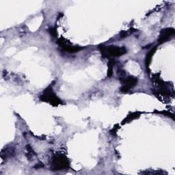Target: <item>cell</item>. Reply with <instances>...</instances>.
Wrapping results in <instances>:
<instances>
[{
  "mask_svg": "<svg viewBox=\"0 0 175 175\" xmlns=\"http://www.w3.org/2000/svg\"><path fill=\"white\" fill-rule=\"evenodd\" d=\"M152 83L154 84V89L152 93L158 99L162 102L169 101V98L174 97V91L173 88L170 87V84L164 81L158 75L152 76Z\"/></svg>",
  "mask_w": 175,
  "mask_h": 175,
  "instance_id": "1",
  "label": "cell"
},
{
  "mask_svg": "<svg viewBox=\"0 0 175 175\" xmlns=\"http://www.w3.org/2000/svg\"><path fill=\"white\" fill-rule=\"evenodd\" d=\"M99 50L101 53L103 58H118V57L122 56L127 53V51L125 47H118V46H104L100 45Z\"/></svg>",
  "mask_w": 175,
  "mask_h": 175,
  "instance_id": "2",
  "label": "cell"
},
{
  "mask_svg": "<svg viewBox=\"0 0 175 175\" xmlns=\"http://www.w3.org/2000/svg\"><path fill=\"white\" fill-rule=\"evenodd\" d=\"M39 99L43 102L49 103L55 107L63 105L62 100L53 92L52 85H49L46 89H44L43 93L39 97Z\"/></svg>",
  "mask_w": 175,
  "mask_h": 175,
  "instance_id": "3",
  "label": "cell"
},
{
  "mask_svg": "<svg viewBox=\"0 0 175 175\" xmlns=\"http://www.w3.org/2000/svg\"><path fill=\"white\" fill-rule=\"evenodd\" d=\"M70 168V161L66 156L62 153H56L52 157L51 169L53 171H59Z\"/></svg>",
  "mask_w": 175,
  "mask_h": 175,
  "instance_id": "4",
  "label": "cell"
},
{
  "mask_svg": "<svg viewBox=\"0 0 175 175\" xmlns=\"http://www.w3.org/2000/svg\"><path fill=\"white\" fill-rule=\"evenodd\" d=\"M120 81L123 84L121 88H120V91L123 94H126L138 84V78L133 76H127L126 77L120 79Z\"/></svg>",
  "mask_w": 175,
  "mask_h": 175,
  "instance_id": "5",
  "label": "cell"
},
{
  "mask_svg": "<svg viewBox=\"0 0 175 175\" xmlns=\"http://www.w3.org/2000/svg\"><path fill=\"white\" fill-rule=\"evenodd\" d=\"M175 34V30L173 27H168L161 30L160 31V36L158 39V43L163 44L170 39V38L174 36Z\"/></svg>",
  "mask_w": 175,
  "mask_h": 175,
  "instance_id": "6",
  "label": "cell"
},
{
  "mask_svg": "<svg viewBox=\"0 0 175 175\" xmlns=\"http://www.w3.org/2000/svg\"><path fill=\"white\" fill-rule=\"evenodd\" d=\"M82 47H79V46H73L71 45V43L66 44L64 47H62V49L65 52H67L69 53H77L80 52V51L82 50Z\"/></svg>",
  "mask_w": 175,
  "mask_h": 175,
  "instance_id": "7",
  "label": "cell"
},
{
  "mask_svg": "<svg viewBox=\"0 0 175 175\" xmlns=\"http://www.w3.org/2000/svg\"><path fill=\"white\" fill-rule=\"evenodd\" d=\"M140 114L141 113H140V112H133V113H131V114H128V116H127L125 119L123 120L122 124L123 125H125V124L127 123H129L130 122L133 121V120L138 119L140 116Z\"/></svg>",
  "mask_w": 175,
  "mask_h": 175,
  "instance_id": "8",
  "label": "cell"
},
{
  "mask_svg": "<svg viewBox=\"0 0 175 175\" xmlns=\"http://www.w3.org/2000/svg\"><path fill=\"white\" fill-rule=\"evenodd\" d=\"M156 50H157V47H155L154 48H152L150 52L146 54V59H145V65H146V68H147V69L149 68V66H150L151 65L152 58V56H153L154 53H155Z\"/></svg>",
  "mask_w": 175,
  "mask_h": 175,
  "instance_id": "9",
  "label": "cell"
},
{
  "mask_svg": "<svg viewBox=\"0 0 175 175\" xmlns=\"http://www.w3.org/2000/svg\"><path fill=\"white\" fill-rule=\"evenodd\" d=\"M26 150H27L26 157L27 158V160L30 161H32L34 156L36 155V153H35V152L34 151L32 148H31L30 145L26 146Z\"/></svg>",
  "mask_w": 175,
  "mask_h": 175,
  "instance_id": "10",
  "label": "cell"
},
{
  "mask_svg": "<svg viewBox=\"0 0 175 175\" xmlns=\"http://www.w3.org/2000/svg\"><path fill=\"white\" fill-rule=\"evenodd\" d=\"M116 62L114 61V60L110 59L109 62L107 64L108 66V70H107V77H112V76L113 75V68L114 65H115Z\"/></svg>",
  "mask_w": 175,
  "mask_h": 175,
  "instance_id": "11",
  "label": "cell"
},
{
  "mask_svg": "<svg viewBox=\"0 0 175 175\" xmlns=\"http://www.w3.org/2000/svg\"><path fill=\"white\" fill-rule=\"evenodd\" d=\"M48 31H49V34L52 35L53 37H56L57 36H58V31H57V29L56 27H50L49 28Z\"/></svg>",
  "mask_w": 175,
  "mask_h": 175,
  "instance_id": "12",
  "label": "cell"
},
{
  "mask_svg": "<svg viewBox=\"0 0 175 175\" xmlns=\"http://www.w3.org/2000/svg\"><path fill=\"white\" fill-rule=\"evenodd\" d=\"M158 114H161L162 115L166 116L170 118V119H173V120H174V114L169 112H167V111H162V112H158Z\"/></svg>",
  "mask_w": 175,
  "mask_h": 175,
  "instance_id": "13",
  "label": "cell"
},
{
  "mask_svg": "<svg viewBox=\"0 0 175 175\" xmlns=\"http://www.w3.org/2000/svg\"><path fill=\"white\" fill-rule=\"evenodd\" d=\"M119 126L118 125H115L112 129V130H111V131H110V134L112 135H113V136H115L116 135V133L118 132V130H119Z\"/></svg>",
  "mask_w": 175,
  "mask_h": 175,
  "instance_id": "14",
  "label": "cell"
},
{
  "mask_svg": "<svg viewBox=\"0 0 175 175\" xmlns=\"http://www.w3.org/2000/svg\"><path fill=\"white\" fill-rule=\"evenodd\" d=\"M129 34V31H122L121 33H120V36L121 38H125Z\"/></svg>",
  "mask_w": 175,
  "mask_h": 175,
  "instance_id": "15",
  "label": "cell"
},
{
  "mask_svg": "<svg viewBox=\"0 0 175 175\" xmlns=\"http://www.w3.org/2000/svg\"><path fill=\"white\" fill-rule=\"evenodd\" d=\"M44 164H43L42 163H39V164H37L34 167V168H36V169H40L41 168H44Z\"/></svg>",
  "mask_w": 175,
  "mask_h": 175,
  "instance_id": "16",
  "label": "cell"
}]
</instances>
